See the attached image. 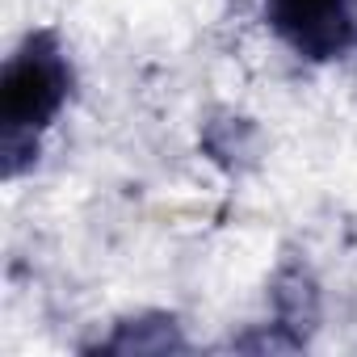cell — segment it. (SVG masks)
<instances>
[{
  "label": "cell",
  "instance_id": "cell-1",
  "mask_svg": "<svg viewBox=\"0 0 357 357\" xmlns=\"http://www.w3.org/2000/svg\"><path fill=\"white\" fill-rule=\"evenodd\" d=\"M68 89H72V72L59 43L51 34H30L17 47V55L5 63V76H0L5 143L34 139V130H43L59 114V105L68 101Z\"/></svg>",
  "mask_w": 357,
  "mask_h": 357
},
{
  "label": "cell",
  "instance_id": "cell-2",
  "mask_svg": "<svg viewBox=\"0 0 357 357\" xmlns=\"http://www.w3.org/2000/svg\"><path fill=\"white\" fill-rule=\"evenodd\" d=\"M273 30L303 59H336L353 43L349 0H265Z\"/></svg>",
  "mask_w": 357,
  "mask_h": 357
}]
</instances>
